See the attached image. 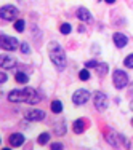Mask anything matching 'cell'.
<instances>
[{"mask_svg": "<svg viewBox=\"0 0 133 150\" xmlns=\"http://www.w3.org/2000/svg\"><path fill=\"white\" fill-rule=\"evenodd\" d=\"M44 99V94H40L34 88H23V90H13L8 93V101L16 104V102H27L31 105H35Z\"/></svg>", "mask_w": 133, "mask_h": 150, "instance_id": "1", "label": "cell"}, {"mask_svg": "<svg viewBox=\"0 0 133 150\" xmlns=\"http://www.w3.org/2000/svg\"><path fill=\"white\" fill-rule=\"evenodd\" d=\"M48 56H50V61L55 64V67L58 70H64V69H66L67 56H66L64 48L58 43V42H50V43H48Z\"/></svg>", "mask_w": 133, "mask_h": 150, "instance_id": "2", "label": "cell"}, {"mask_svg": "<svg viewBox=\"0 0 133 150\" xmlns=\"http://www.w3.org/2000/svg\"><path fill=\"white\" fill-rule=\"evenodd\" d=\"M104 139L109 145H112L114 149H130V141H128L125 136H122L120 133H116V131H109V133L104 134Z\"/></svg>", "mask_w": 133, "mask_h": 150, "instance_id": "3", "label": "cell"}, {"mask_svg": "<svg viewBox=\"0 0 133 150\" xmlns=\"http://www.w3.org/2000/svg\"><path fill=\"white\" fill-rule=\"evenodd\" d=\"M112 83H114V88L124 90V88L130 83V80H128V75L125 74L124 70L117 69V70H114V74H112Z\"/></svg>", "mask_w": 133, "mask_h": 150, "instance_id": "4", "label": "cell"}, {"mask_svg": "<svg viewBox=\"0 0 133 150\" xmlns=\"http://www.w3.org/2000/svg\"><path fill=\"white\" fill-rule=\"evenodd\" d=\"M19 16V10L13 5H3L0 10V18L3 21H16Z\"/></svg>", "mask_w": 133, "mask_h": 150, "instance_id": "5", "label": "cell"}, {"mask_svg": "<svg viewBox=\"0 0 133 150\" xmlns=\"http://www.w3.org/2000/svg\"><path fill=\"white\" fill-rule=\"evenodd\" d=\"M19 45L21 43L15 37H8V35H2V37H0V46H2V50H5V51H15Z\"/></svg>", "mask_w": 133, "mask_h": 150, "instance_id": "6", "label": "cell"}, {"mask_svg": "<svg viewBox=\"0 0 133 150\" xmlns=\"http://www.w3.org/2000/svg\"><path fill=\"white\" fill-rule=\"evenodd\" d=\"M93 104H95L96 110H99V112L106 110L107 109V96L103 91H96L93 94Z\"/></svg>", "mask_w": 133, "mask_h": 150, "instance_id": "7", "label": "cell"}, {"mask_svg": "<svg viewBox=\"0 0 133 150\" xmlns=\"http://www.w3.org/2000/svg\"><path fill=\"white\" fill-rule=\"evenodd\" d=\"M88 99H90V91L88 90H77L72 94V102L75 105H84V104H87L88 102Z\"/></svg>", "mask_w": 133, "mask_h": 150, "instance_id": "8", "label": "cell"}, {"mask_svg": "<svg viewBox=\"0 0 133 150\" xmlns=\"http://www.w3.org/2000/svg\"><path fill=\"white\" fill-rule=\"evenodd\" d=\"M26 120H29V121H42L45 118V112L42 109H31V110H27L26 112Z\"/></svg>", "mask_w": 133, "mask_h": 150, "instance_id": "9", "label": "cell"}, {"mask_svg": "<svg viewBox=\"0 0 133 150\" xmlns=\"http://www.w3.org/2000/svg\"><path fill=\"white\" fill-rule=\"evenodd\" d=\"M112 42L117 48H125L128 43V37L125 34H122V32H116V34L112 35Z\"/></svg>", "mask_w": 133, "mask_h": 150, "instance_id": "10", "label": "cell"}, {"mask_svg": "<svg viewBox=\"0 0 133 150\" xmlns=\"http://www.w3.org/2000/svg\"><path fill=\"white\" fill-rule=\"evenodd\" d=\"M16 66V58L11 54H3L0 59V67L2 69H13Z\"/></svg>", "mask_w": 133, "mask_h": 150, "instance_id": "11", "label": "cell"}, {"mask_svg": "<svg viewBox=\"0 0 133 150\" xmlns=\"http://www.w3.org/2000/svg\"><path fill=\"white\" fill-rule=\"evenodd\" d=\"M8 144L11 145V147H21V145L24 144V136L21 133H13L8 137Z\"/></svg>", "mask_w": 133, "mask_h": 150, "instance_id": "12", "label": "cell"}, {"mask_svg": "<svg viewBox=\"0 0 133 150\" xmlns=\"http://www.w3.org/2000/svg\"><path fill=\"white\" fill-rule=\"evenodd\" d=\"M85 129H87V120L85 118H77L72 123V131L75 134H82Z\"/></svg>", "mask_w": 133, "mask_h": 150, "instance_id": "13", "label": "cell"}, {"mask_svg": "<svg viewBox=\"0 0 133 150\" xmlns=\"http://www.w3.org/2000/svg\"><path fill=\"white\" fill-rule=\"evenodd\" d=\"M77 18L80 21H84V23H92L93 21V16H92V13L88 11L85 6H80V8H77Z\"/></svg>", "mask_w": 133, "mask_h": 150, "instance_id": "14", "label": "cell"}, {"mask_svg": "<svg viewBox=\"0 0 133 150\" xmlns=\"http://www.w3.org/2000/svg\"><path fill=\"white\" fill-rule=\"evenodd\" d=\"M50 109H51L53 113H61L63 112V102L58 101V99H55V101H51V104H50Z\"/></svg>", "mask_w": 133, "mask_h": 150, "instance_id": "15", "label": "cell"}, {"mask_svg": "<svg viewBox=\"0 0 133 150\" xmlns=\"http://www.w3.org/2000/svg\"><path fill=\"white\" fill-rule=\"evenodd\" d=\"M107 72H109V66H107L106 62H101L96 66V74L99 75V77H104V75H107Z\"/></svg>", "mask_w": 133, "mask_h": 150, "instance_id": "16", "label": "cell"}, {"mask_svg": "<svg viewBox=\"0 0 133 150\" xmlns=\"http://www.w3.org/2000/svg\"><path fill=\"white\" fill-rule=\"evenodd\" d=\"M15 80L18 81V83H21V85H26L27 81H29V77H27L24 72H16L15 74Z\"/></svg>", "mask_w": 133, "mask_h": 150, "instance_id": "17", "label": "cell"}, {"mask_svg": "<svg viewBox=\"0 0 133 150\" xmlns=\"http://www.w3.org/2000/svg\"><path fill=\"white\" fill-rule=\"evenodd\" d=\"M24 27H26V23H24V19L18 18V19L15 21V30H18V32H24Z\"/></svg>", "mask_w": 133, "mask_h": 150, "instance_id": "18", "label": "cell"}, {"mask_svg": "<svg viewBox=\"0 0 133 150\" xmlns=\"http://www.w3.org/2000/svg\"><path fill=\"white\" fill-rule=\"evenodd\" d=\"M48 141H50V133H42V134L37 137V142H39L40 145H45Z\"/></svg>", "mask_w": 133, "mask_h": 150, "instance_id": "19", "label": "cell"}, {"mask_svg": "<svg viewBox=\"0 0 133 150\" xmlns=\"http://www.w3.org/2000/svg\"><path fill=\"white\" fill-rule=\"evenodd\" d=\"M71 29H72V27H71L69 23H64V24H61V26H59V32L63 35H69L71 34Z\"/></svg>", "mask_w": 133, "mask_h": 150, "instance_id": "20", "label": "cell"}, {"mask_svg": "<svg viewBox=\"0 0 133 150\" xmlns=\"http://www.w3.org/2000/svg\"><path fill=\"white\" fill-rule=\"evenodd\" d=\"M79 78H80L82 81L90 80V72H88V69H82L80 72H79Z\"/></svg>", "mask_w": 133, "mask_h": 150, "instance_id": "21", "label": "cell"}, {"mask_svg": "<svg viewBox=\"0 0 133 150\" xmlns=\"http://www.w3.org/2000/svg\"><path fill=\"white\" fill-rule=\"evenodd\" d=\"M124 66L127 67V69H133V53H132V54H128L127 58L124 59Z\"/></svg>", "mask_w": 133, "mask_h": 150, "instance_id": "22", "label": "cell"}, {"mask_svg": "<svg viewBox=\"0 0 133 150\" xmlns=\"http://www.w3.org/2000/svg\"><path fill=\"white\" fill-rule=\"evenodd\" d=\"M64 131H66V128H64V121H61L59 125H55V133L58 136H63Z\"/></svg>", "mask_w": 133, "mask_h": 150, "instance_id": "23", "label": "cell"}, {"mask_svg": "<svg viewBox=\"0 0 133 150\" xmlns=\"http://www.w3.org/2000/svg\"><path fill=\"white\" fill-rule=\"evenodd\" d=\"M21 51H23L24 54H27V53L31 51V46H29L27 42H21Z\"/></svg>", "mask_w": 133, "mask_h": 150, "instance_id": "24", "label": "cell"}, {"mask_svg": "<svg viewBox=\"0 0 133 150\" xmlns=\"http://www.w3.org/2000/svg\"><path fill=\"white\" fill-rule=\"evenodd\" d=\"M99 62H96L95 59H92V61H87V62H85V67H87V69H90V67H93V69H96V66H98Z\"/></svg>", "mask_w": 133, "mask_h": 150, "instance_id": "25", "label": "cell"}, {"mask_svg": "<svg viewBox=\"0 0 133 150\" xmlns=\"http://www.w3.org/2000/svg\"><path fill=\"white\" fill-rule=\"evenodd\" d=\"M6 80H8V75H6V74L2 70V74H0V81H2V83H5Z\"/></svg>", "mask_w": 133, "mask_h": 150, "instance_id": "26", "label": "cell"}, {"mask_svg": "<svg viewBox=\"0 0 133 150\" xmlns=\"http://www.w3.org/2000/svg\"><path fill=\"white\" fill-rule=\"evenodd\" d=\"M51 149L53 150H59V149H63V144H59V142H55V144H51Z\"/></svg>", "mask_w": 133, "mask_h": 150, "instance_id": "27", "label": "cell"}, {"mask_svg": "<svg viewBox=\"0 0 133 150\" xmlns=\"http://www.w3.org/2000/svg\"><path fill=\"white\" fill-rule=\"evenodd\" d=\"M106 3H109V5H112V3H116V0H104Z\"/></svg>", "mask_w": 133, "mask_h": 150, "instance_id": "28", "label": "cell"}, {"mask_svg": "<svg viewBox=\"0 0 133 150\" xmlns=\"http://www.w3.org/2000/svg\"><path fill=\"white\" fill-rule=\"evenodd\" d=\"M79 32H85V27L84 26H79Z\"/></svg>", "mask_w": 133, "mask_h": 150, "instance_id": "29", "label": "cell"}, {"mask_svg": "<svg viewBox=\"0 0 133 150\" xmlns=\"http://www.w3.org/2000/svg\"><path fill=\"white\" fill-rule=\"evenodd\" d=\"M130 94H133V81H132V88H130Z\"/></svg>", "mask_w": 133, "mask_h": 150, "instance_id": "30", "label": "cell"}, {"mask_svg": "<svg viewBox=\"0 0 133 150\" xmlns=\"http://www.w3.org/2000/svg\"><path fill=\"white\" fill-rule=\"evenodd\" d=\"M130 109L133 110V99H132V101H130Z\"/></svg>", "mask_w": 133, "mask_h": 150, "instance_id": "31", "label": "cell"}, {"mask_svg": "<svg viewBox=\"0 0 133 150\" xmlns=\"http://www.w3.org/2000/svg\"><path fill=\"white\" fill-rule=\"evenodd\" d=\"M132 126H133V118H132Z\"/></svg>", "mask_w": 133, "mask_h": 150, "instance_id": "32", "label": "cell"}]
</instances>
